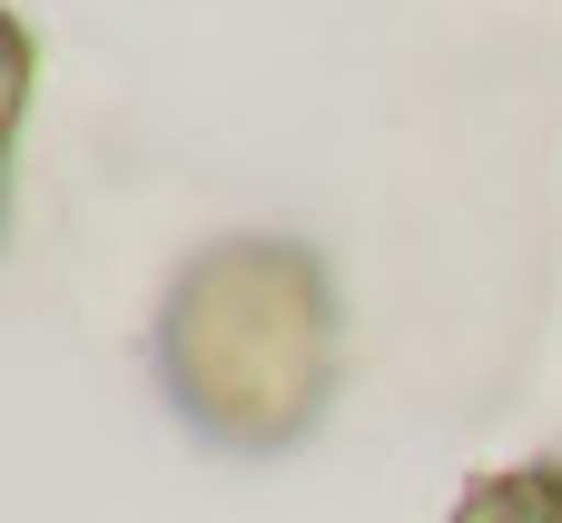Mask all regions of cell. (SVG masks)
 <instances>
[{
  "label": "cell",
  "instance_id": "2",
  "mask_svg": "<svg viewBox=\"0 0 562 523\" xmlns=\"http://www.w3.org/2000/svg\"><path fill=\"white\" fill-rule=\"evenodd\" d=\"M445 523H562V465H514V475L474 485Z\"/></svg>",
  "mask_w": 562,
  "mask_h": 523
},
{
  "label": "cell",
  "instance_id": "1",
  "mask_svg": "<svg viewBox=\"0 0 562 523\" xmlns=\"http://www.w3.org/2000/svg\"><path fill=\"white\" fill-rule=\"evenodd\" d=\"M168 376L217 435H286L326 386V287L296 247H207L168 297Z\"/></svg>",
  "mask_w": 562,
  "mask_h": 523
},
{
  "label": "cell",
  "instance_id": "3",
  "mask_svg": "<svg viewBox=\"0 0 562 523\" xmlns=\"http://www.w3.org/2000/svg\"><path fill=\"white\" fill-rule=\"evenodd\" d=\"M20 109H30V30H20L10 0H0V148H10V129H20Z\"/></svg>",
  "mask_w": 562,
  "mask_h": 523
}]
</instances>
